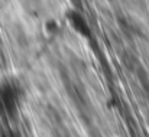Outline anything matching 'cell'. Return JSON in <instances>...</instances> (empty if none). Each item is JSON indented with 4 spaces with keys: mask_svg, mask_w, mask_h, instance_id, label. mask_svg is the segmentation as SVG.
Masks as SVG:
<instances>
[{
    "mask_svg": "<svg viewBox=\"0 0 149 137\" xmlns=\"http://www.w3.org/2000/svg\"><path fill=\"white\" fill-rule=\"evenodd\" d=\"M23 100L22 84L10 77L0 80V114L13 118L19 114Z\"/></svg>",
    "mask_w": 149,
    "mask_h": 137,
    "instance_id": "cell-1",
    "label": "cell"
},
{
    "mask_svg": "<svg viewBox=\"0 0 149 137\" xmlns=\"http://www.w3.org/2000/svg\"><path fill=\"white\" fill-rule=\"evenodd\" d=\"M65 19L68 22V25L71 26V29L80 35L81 38H91V28H90V23L87 20V17L78 12L77 9H70L68 12H65Z\"/></svg>",
    "mask_w": 149,
    "mask_h": 137,
    "instance_id": "cell-2",
    "label": "cell"
}]
</instances>
